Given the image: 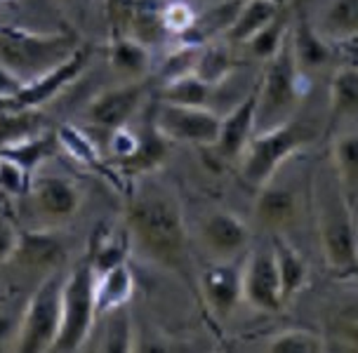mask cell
I'll return each instance as SVG.
<instances>
[{
  "mask_svg": "<svg viewBox=\"0 0 358 353\" xmlns=\"http://www.w3.org/2000/svg\"><path fill=\"white\" fill-rule=\"evenodd\" d=\"M278 15H280L278 0H243L231 27L227 29V38L231 43H248L259 29H264Z\"/></svg>",
  "mask_w": 358,
  "mask_h": 353,
  "instance_id": "cell-22",
  "label": "cell"
},
{
  "mask_svg": "<svg viewBox=\"0 0 358 353\" xmlns=\"http://www.w3.org/2000/svg\"><path fill=\"white\" fill-rule=\"evenodd\" d=\"M125 226L132 245L156 264L179 271L187 259V224L182 205L165 189L153 186L127 205Z\"/></svg>",
  "mask_w": 358,
  "mask_h": 353,
  "instance_id": "cell-1",
  "label": "cell"
},
{
  "mask_svg": "<svg viewBox=\"0 0 358 353\" xmlns=\"http://www.w3.org/2000/svg\"><path fill=\"white\" fill-rule=\"evenodd\" d=\"M332 165L337 172V184H340L344 198L356 205L358 201V132L342 134L332 146Z\"/></svg>",
  "mask_w": 358,
  "mask_h": 353,
  "instance_id": "cell-24",
  "label": "cell"
},
{
  "mask_svg": "<svg viewBox=\"0 0 358 353\" xmlns=\"http://www.w3.org/2000/svg\"><path fill=\"white\" fill-rule=\"evenodd\" d=\"M87 64H90V48L80 45V48L57 69L48 71L45 75H41V78H36L31 82H24L12 97L0 99V113L38 111V108L45 106L50 99H55L57 94L64 92V89L71 85L83 71L87 69Z\"/></svg>",
  "mask_w": 358,
  "mask_h": 353,
  "instance_id": "cell-8",
  "label": "cell"
},
{
  "mask_svg": "<svg viewBox=\"0 0 358 353\" xmlns=\"http://www.w3.org/2000/svg\"><path fill=\"white\" fill-rule=\"evenodd\" d=\"M196 24L194 12L184 3H170L165 5V29L175 31V34H189Z\"/></svg>",
  "mask_w": 358,
  "mask_h": 353,
  "instance_id": "cell-38",
  "label": "cell"
},
{
  "mask_svg": "<svg viewBox=\"0 0 358 353\" xmlns=\"http://www.w3.org/2000/svg\"><path fill=\"white\" fill-rule=\"evenodd\" d=\"M285 36H287L285 19L278 15L276 19H271L264 29H259L245 45H248V50H250L252 57L271 59V57L278 52V48H280V43L285 41Z\"/></svg>",
  "mask_w": 358,
  "mask_h": 353,
  "instance_id": "cell-34",
  "label": "cell"
},
{
  "mask_svg": "<svg viewBox=\"0 0 358 353\" xmlns=\"http://www.w3.org/2000/svg\"><path fill=\"white\" fill-rule=\"evenodd\" d=\"M64 259H66V247L50 231H29V233H19L17 250L10 261H17L22 268H45V271H57Z\"/></svg>",
  "mask_w": 358,
  "mask_h": 353,
  "instance_id": "cell-15",
  "label": "cell"
},
{
  "mask_svg": "<svg viewBox=\"0 0 358 353\" xmlns=\"http://www.w3.org/2000/svg\"><path fill=\"white\" fill-rule=\"evenodd\" d=\"M323 27L332 38H358V0H335Z\"/></svg>",
  "mask_w": 358,
  "mask_h": 353,
  "instance_id": "cell-30",
  "label": "cell"
},
{
  "mask_svg": "<svg viewBox=\"0 0 358 353\" xmlns=\"http://www.w3.org/2000/svg\"><path fill=\"white\" fill-rule=\"evenodd\" d=\"M144 97H146V82L142 78L123 82L118 87H108L90 101L87 118L99 130L106 132L118 130V127L130 123L132 115L144 104Z\"/></svg>",
  "mask_w": 358,
  "mask_h": 353,
  "instance_id": "cell-11",
  "label": "cell"
},
{
  "mask_svg": "<svg viewBox=\"0 0 358 353\" xmlns=\"http://www.w3.org/2000/svg\"><path fill=\"white\" fill-rule=\"evenodd\" d=\"M264 78L257 85V127L268 130L287 120V115L295 108L299 99V66L292 52L290 34L280 43L278 52L266 59Z\"/></svg>",
  "mask_w": 358,
  "mask_h": 353,
  "instance_id": "cell-6",
  "label": "cell"
},
{
  "mask_svg": "<svg viewBox=\"0 0 358 353\" xmlns=\"http://www.w3.org/2000/svg\"><path fill=\"white\" fill-rule=\"evenodd\" d=\"M292 52H295L297 66L302 69H318L330 59V48L323 41L321 34H316L306 22L297 24V31L290 34Z\"/></svg>",
  "mask_w": 358,
  "mask_h": 353,
  "instance_id": "cell-26",
  "label": "cell"
},
{
  "mask_svg": "<svg viewBox=\"0 0 358 353\" xmlns=\"http://www.w3.org/2000/svg\"><path fill=\"white\" fill-rule=\"evenodd\" d=\"M354 205L344 198L340 184L325 186L318 196V243H321L325 264L335 275L358 273V224Z\"/></svg>",
  "mask_w": 358,
  "mask_h": 353,
  "instance_id": "cell-3",
  "label": "cell"
},
{
  "mask_svg": "<svg viewBox=\"0 0 358 353\" xmlns=\"http://www.w3.org/2000/svg\"><path fill=\"white\" fill-rule=\"evenodd\" d=\"M335 330L351 349L358 351V301L344 306V309L335 316Z\"/></svg>",
  "mask_w": 358,
  "mask_h": 353,
  "instance_id": "cell-37",
  "label": "cell"
},
{
  "mask_svg": "<svg viewBox=\"0 0 358 353\" xmlns=\"http://www.w3.org/2000/svg\"><path fill=\"white\" fill-rule=\"evenodd\" d=\"M170 139H165L158 127L153 125V118L151 123H144L142 127L137 130V149L130 158H125L123 163V170L125 172H134V175H142V172H151L156 170L158 165L163 163L165 156L170 151Z\"/></svg>",
  "mask_w": 358,
  "mask_h": 353,
  "instance_id": "cell-20",
  "label": "cell"
},
{
  "mask_svg": "<svg viewBox=\"0 0 358 353\" xmlns=\"http://www.w3.org/2000/svg\"><path fill=\"white\" fill-rule=\"evenodd\" d=\"M266 351L271 353H321L325 351V339L309 330H287L268 342Z\"/></svg>",
  "mask_w": 358,
  "mask_h": 353,
  "instance_id": "cell-33",
  "label": "cell"
},
{
  "mask_svg": "<svg viewBox=\"0 0 358 353\" xmlns=\"http://www.w3.org/2000/svg\"><path fill=\"white\" fill-rule=\"evenodd\" d=\"M19 243V231L12 226V224L0 215V266L8 264L12 259Z\"/></svg>",
  "mask_w": 358,
  "mask_h": 353,
  "instance_id": "cell-39",
  "label": "cell"
},
{
  "mask_svg": "<svg viewBox=\"0 0 358 353\" xmlns=\"http://www.w3.org/2000/svg\"><path fill=\"white\" fill-rule=\"evenodd\" d=\"M257 101L259 94L257 87H255L245 99H241L220 120V134H217L215 144L208 146V149H213L215 156L222 158V163L238 160L243 156V151H245V146L255 137V127H257Z\"/></svg>",
  "mask_w": 358,
  "mask_h": 353,
  "instance_id": "cell-12",
  "label": "cell"
},
{
  "mask_svg": "<svg viewBox=\"0 0 358 353\" xmlns=\"http://www.w3.org/2000/svg\"><path fill=\"white\" fill-rule=\"evenodd\" d=\"M31 196L41 215L52 222L71 219L83 205L80 186L64 177H38L31 182Z\"/></svg>",
  "mask_w": 358,
  "mask_h": 353,
  "instance_id": "cell-13",
  "label": "cell"
},
{
  "mask_svg": "<svg viewBox=\"0 0 358 353\" xmlns=\"http://www.w3.org/2000/svg\"><path fill=\"white\" fill-rule=\"evenodd\" d=\"M19 87H22V80H19L3 62H0V99L12 97Z\"/></svg>",
  "mask_w": 358,
  "mask_h": 353,
  "instance_id": "cell-41",
  "label": "cell"
},
{
  "mask_svg": "<svg viewBox=\"0 0 358 353\" xmlns=\"http://www.w3.org/2000/svg\"><path fill=\"white\" fill-rule=\"evenodd\" d=\"M134 294V275L127 264H118L104 273H97L94 278V304H97V316L106 313L116 306H123Z\"/></svg>",
  "mask_w": 358,
  "mask_h": 353,
  "instance_id": "cell-21",
  "label": "cell"
},
{
  "mask_svg": "<svg viewBox=\"0 0 358 353\" xmlns=\"http://www.w3.org/2000/svg\"><path fill=\"white\" fill-rule=\"evenodd\" d=\"M94 268L90 261L76 266L64 278L62 287V320L59 332L52 344V353H73L80 351L92 332L94 318H97V304H94Z\"/></svg>",
  "mask_w": 358,
  "mask_h": 353,
  "instance_id": "cell-5",
  "label": "cell"
},
{
  "mask_svg": "<svg viewBox=\"0 0 358 353\" xmlns=\"http://www.w3.org/2000/svg\"><path fill=\"white\" fill-rule=\"evenodd\" d=\"M80 48L73 34H36L29 29H0V62L19 80L31 82L57 69Z\"/></svg>",
  "mask_w": 358,
  "mask_h": 353,
  "instance_id": "cell-2",
  "label": "cell"
},
{
  "mask_svg": "<svg viewBox=\"0 0 358 353\" xmlns=\"http://www.w3.org/2000/svg\"><path fill=\"white\" fill-rule=\"evenodd\" d=\"M220 115L206 106H182L161 101L153 111V125L165 139L179 144L213 146L220 134Z\"/></svg>",
  "mask_w": 358,
  "mask_h": 353,
  "instance_id": "cell-9",
  "label": "cell"
},
{
  "mask_svg": "<svg viewBox=\"0 0 358 353\" xmlns=\"http://www.w3.org/2000/svg\"><path fill=\"white\" fill-rule=\"evenodd\" d=\"M127 243H130V233H127V226H125V233L118 236V233H106L97 245H94V252H92V268L94 273H104L108 268L118 266V264H125V257H127Z\"/></svg>",
  "mask_w": 358,
  "mask_h": 353,
  "instance_id": "cell-31",
  "label": "cell"
},
{
  "mask_svg": "<svg viewBox=\"0 0 358 353\" xmlns=\"http://www.w3.org/2000/svg\"><path fill=\"white\" fill-rule=\"evenodd\" d=\"M17 332H19V318L12 311L0 306V351L10 349V346L15 349Z\"/></svg>",
  "mask_w": 358,
  "mask_h": 353,
  "instance_id": "cell-40",
  "label": "cell"
},
{
  "mask_svg": "<svg viewBox=\"0 0 358 353\" xmlns=\"http://www.w3.org/2000/svg\"><path fill=\"white\" fill-rule=\"evenodd\" d=\"M57 139H59V146H64L66 151H71V156L78 158L80 163H87V165L99 163L97 146H94L83 132L76 130V127H71V125L59 127V130H57Z\"/></svg>",
  "mask_w": 358,
  "mask_h": 353,
  "instance_id": "cell-35",
  "label": "cell"
},
{
  "mask_svg": "<svg viewBox=\"0 0 358 353\" xmlns=\"http://www.w3.org/2000/svg\"><path fill=\"white\" fill-rule=\"evenodd\" d=\"M43 118L36 111H5L0 113V149L12 144L17 139H24L29 134L41 132Z\"/></svg>",
  "mask_w": 358,
  "mask_h": 353,
  "instance_id": "cell-32",
  "label": "cell"
},
{
  "mask_svg": "<svg viewBox=\"0 0 358 353\" xmlns=\"http://www.w3.org/2000/svg\"><path fill=\"white\" fill-rule=\"evenodd\" d=\"M31 189V175H27L17 163L0 156V191L19 196Z\"/></svg>",
  "mask_w": 358,
  "mask_h": 353,
  "instance_id": "cell-36",
  "label": "cell"
},
{
  "mask_svg": "<svg viewBox=\"0 0 358 353\" xmlns=\"http://www.w3.org/2000/svg\"><path fill=\"white\" fill-rule=\"evenodd\" d=\"M201 233L206 245L210 247V252L224 257V259L241 252L248 245V240H250V231L231 212H213L203 222Z\"/></svg>",
  "mask_w": 358,
  "mask_h": 353,
  "instance_id": "cell-16",
  "label": "cell"
},
{
  "mask_svg": "<svg viewBox=\"0 0 358 353\" xmlns=\"http://www.w3.org/2000/svg\"><path fill=\"white\" fill-rule=\"evenodd\" d=\"M59 151V139L57 132H36L29 134L24 139H17L12 144L0 149V156L10 158L12 163H17L27 175H34V170L38 165H43L48 158H52Z\"/></svg>",
  "mask_w": 358,
  "mask_h": 353,
  "instance_id": "cell-18",
  "label": "cell"
},
{
  "mask_svg": "<svg viewBox=\"0 0 358 353\" xmlns=\"http://www.w3.org/2000/svg\"><path fill=\"white\" fill-rule=\"evenodd\" d=\"M234 66H236V59L227 45H210V48L198 52L194 73L201 80H206L208 85L215 87L217 82H222L224 78L231 75Z\"/></svg>",
  "mask_w": 358,
  "mask_h": 353,
  "instance_id": "cell-28",
  "label": "cell"
},
{
  "mask_svg": "<svg viewBox=\"0 0 358 353\" xmlns=\"http://www.w3.org/2000/svg\"><path fill=\"white\" fill-rule=\"evenodd\" d=\"M108 62H111V69L118 71L120 75H127V78L137 80L149 71V64H151L149 45L134 36H120L111 43Z\"/></svg>",
  "mask_w": 358,
  "mask_h": 353,
  "instance_id": "cell-23",
  "label": "cell"
},
{
  "mask_svg": "<svg viewBox=\"0 0 358 353\" xmlns=\"http://www.w3.org/2000/svg\"><path fill=\"white\" fill-rule=\"evenodd\" d=\"M271 247H273V257H276L280 294H283V304H287L295 294H299L306 287V282H309V266H306L304 257L285 238H280V236L273 238Z\"/></svg>",
  "mask_w": 358,
  "mask_h": 353,
  "instance_id": "cell-19",
  "label": "cell"
},
{
  "mask_svg": "<svg viewBox=\"0 0 358 353\" xmlns=\"http://www.w3.org/2000/svg\"><path fill=\"white\" fill-rule=\"evenodd\" d=\"M332 118H349L358 113V69L344 66L330 80Z\"/></svg>",
  "mask_w": 358,
  "mask_h": 353,
  "instance_id": "cell-25",
  "label": "cell"
},
{
  "mask_svg": "<svg viewBox=\"0 0 358 353\" xmlns=\"http://www.w3.org/2000/svg\"><path fill=\"white\" fill-rule=\"evenodd\" d=\"M62 287L64 278L59 275V268L50 271L41 280L19 318L15 351L45 353L52 349L62 320Z\"/></svg>",
  "mask_w": 358,
  "mask_h": 353,
  "instance_id": "cell-7",
  "label": "cell"
},
{
  "mask_svg": "<svg viewBox=\"0 0 358 353\" xmlns=\"http://www.w3.org/2000/svg\"><path fill=\"white\" fill-rule=\"evenodd\" d=\"M257 201H255V217L262 226L283 231L295 222L299 212V201L295 191L280 189V186H271V182L259 186Z\"/></svg>",
  "mask_w": 358,
  "mask_h": 353,
  "instance_id": "cell-17",
  "label": "cell"
},
{
  "mask_svg": "<svg viewBox=\"0 0 358 353\" xmlns=\"http://www.w3.org/2000/svg\"><path fill=\"white\" fill-rule=\"evenodd\" d=\"M210 94H213V85L201 80L194 71L184 75H177L165 82L161 99L168 104H182V106H206Z\"/></svg>",
  "mask_w": 358,
  "mask_h": 353,
  "instance_id": "cell-27",
  "label": "cell"
},
{
  "mask_svg": "<svg viewBox=\"0 0 358 353\" xmlns=\"http://www.w3.org/2000/svg\"><path fill=\"white\" fill-rule=\"evenodd\" d=\"M201 287L210 309L220 318H227L243 299V268L229 261L210 266L201 275Z\"/></svg>",
  "mask_w": 358,
  "mask_h": 353,
  "instance_id": "cell-14",
  "label": "cell"
},
{
  "mask_svg": "<svg viewBox=\"0 0 358 353\" xmlns=\"http://www.w3.org/2000/svg\"><path fill=\"white\" fill-rule=\"evenodd\" d=\"M243 299H248L255 309L276 313L283 309L280 278L276 268L273 247L262 245L252 250L243 266Z\"/></svg>",
  "mask_w": 358,
  "mask_h": 353,
  "instance_id": "cell-10",
  "label": "cell"
},
{
  "mask_svg": "<svg viewBox=\"0 0 358 353\" xmlns=\"http://www.w3.org/2000/svg\"><path fill=\"white\" fill-rule=\"evenodd\" d=\"M106 325H104V339L101 349L108 353H130L134 351V335H132V318L127 311V304L116 306L106 311Z\"/></svg>",
  "mask_w": 358,
  "mask_h": 353,
  "instance_id": "cell-29",
  "label": "cell"
},
{
  "mask_svg": "<svg viewBox=\"0 0 358 353\" xmlns=\"http://www.w3.org/2000/svg\"><path fill=\"white\" fill-rule=\"evenodd\" d=\"M311 139V127L297 123V120H285V123L273 125L268 130H259V134L250 139V144L245 146L241 156L243 182L250 184L252 189L268 184L280 165L295 156V151L306 146Z\"/></svg>",
  "mask_w": 358,
  "mask_h": 353,
  "instance_id": "cell-4",
  "label": "cell"
}]
</instances>
